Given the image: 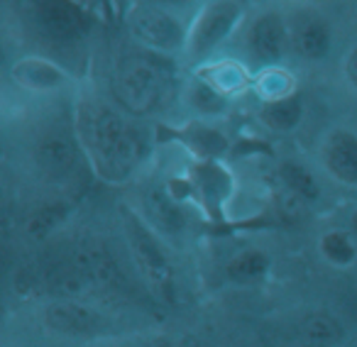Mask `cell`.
Masks as SVG:
<instances>
[{
  "instance_id": "cell-6",
  "label": "cell",
  "mask_w": 357,
  "mask_h": 347,
  "mask_svg": "<svg viewBox=\"0 0 357 347\" xmlns=\"http://www.w3.org/2000/svg\"><path fill=\"white\" fill-rule=\"evenodd\" d=\"M45 323L50 330L66 337H96L108 330V318L86 303L59 298L50 303L45 311Z\"/></svg>"
},
{
  "instance_id": "cell-18",
  "label": "cell",
  "mask_w": 357,
  "mask_h": 347,
  "mask_svg": "<svg viewBox=\"0 0 357 347\" xmlns=\"http://www.w3.org/2000/svg\"><path fill=\"white\" fill-rule=\"evenodd\" d=\"M279 179L287 186V191H291L294 196L303 199L306 203L308 201H316L321 196V189H318V181L313 179V174L298 162H282Z\"/></svg>"
},
{
  "instance_id": "cell-19",
  "label": "cell",
  "mask_w": 357,
  "mask_h": 347,
  "mask_svg": "<svg viewBox=\"0 0 357 347\" xmlns=\"http://www.w3.org/2000/svg\"><path fill=\"white\" fill-rule=\"evenodd\" d=\"M69 215V208L64 203H45L27 218L25 230L32 240H45L47 235H52Z\"/></svg>"
},
{
  "instance_id": "cell-22",
  "label": "cell",
  "mask_w": 357,
  "mask_h": 347,
  "mask_svg": "<svg viewBox=\"0 0 357 347\" xmlns=\"http://www.w3.org/2000/svg\"><path fill=\"white\" fill-rule=\"evenodd\" d=\"M345 71H347V79H350L352 84L357 86V47L350 52V56H347V61H345Z\"/></svg>"
},
{
  "instance_id": "cell-13",
  "label": "cell",
  "mask_w": 357,
  "mask_h": 347,
  "mask_svg": "<svg viewBox=\"0 0 357 347\" xmlns=\"http://www.w3.org/2000/svg\"><path fill=\"white\" fill-rule=\"evenodd\" d=\"M294 49L303 56V59H323L331 49V27L316 15H306L294 25L291 32Z\"/></svg>"
},
{
  "instance_id": "cell-9",
  "label": "cell",
  "mask_w": 357,
  "mask_h": 347,
  "mask_svg": "<svg viewBox=\"0 0 357 347\" xmlns=\"http://www.w3.org/2000/svg\"><path fill=\"white\" fill-rule=\"evenodd\" d=\"M240 17V6L233 3H218V6H211L204 15L199 17L194 32H191V47H194L196 54H206L211 52L238 22Z\"/></svg>"
},
{
  "instance_id": "cell-7",
  "label": "cell",
  "mask_w": 357,
  "mask_h": 347,
  "mask_svg": "<svg viewBox=\"0 0 357 347\" xmlns=\"http://www.w3.org/2000/svg\"><path fill=\"white\" fill-rule=\"evenodd\" d=\"M323 164L333 179L345 186H357V134L335 130L323 144Z\"/></svg>"
},
{
  "instance_id": "cell-23",
  "label": "cell",
  "mask_w": 357,
  "mask_h": 347,
  "mask_svg": "<svg viewBox=\"0 0 357 347\" xmlns=\"http://www.w3.org/2000/svg\"><path fill=\"white\" fill-rule=\"evenodd\" d=\"M176 347H204V342H201V340H194V337H189V340L178 342Z\"/></svg>"
},
{
  "instance_id": "cell-21",
  "label": "cell",
  "mask_w": 357,
  "mask_h": 347,
  "mask_svg": "<svg viewBox=\"0 0 357 347\" xmlns=\"http://www.w3.org/2000/svg\"><path fill=\"white\" fill-rule=\"evenodd\" d=\"M189 100L199 113L206 115H215L225 110V95L218 86L208 84V81L196 79L194 84L189 86Z\"/></svg>"
},
{
  "instance_id": "cell-5",
  "label": "cell",
  "mask_w": 357,
  "mask_h": 347,
  "mask_svg": "<svg viewBox=\"0 0 357 347\" xmlns=\"http://www.w3.org/2000/svg\"><path fill=\"white\" fill-rule=\"evenodd\" d=\"M69 262L74 264L76 272L84 277V282L93 291H123V288H128V279H125L120 262L98 240L81 242L69 257Z\"/></svg>"
},
{
  "instance_id": "cell-17",
  "label": "cell",
  "mask_w": 357,
  "mask_h": 347,
  "mask_svg": "<svg viewBox=\"0 0 357 347\" xmlns=\"http://www.w3.org/2000/svg\"><path fill=\"white\" fill-rule=\"evenodd\" d=\"M267 269H269V257L262 249H243V252H238L230 259L225 272H228L230 282L250 286V284L262 282Z\"/></svg>"
},
{
  "instance_id": "cell-16",
  "label": "cell",
  "mask_w": 357,
  "mask_h": 347,
  "mask_svg": "<svg viewBox=\"0 0 357 347\" xmlns=\"http://www.w3.org/2000/svg\"><path fill=\"white\" fill-rule=\"evenodd\" d=\"M147 210L152 223L167 233H181L184 230V213L178 208L176 199L167 189H152L147 194Z\"/></svg>"
},
{
  "instance_id": "cell-20",
  "label": "cell",
  "mask_w": 357,
  "mask_h": 347,
  "mask_svg": "<svg viewBox=\"0 0 357 347\" xmlns=\"http://www.w3.org/2000/svg\"><path fill=\"white\" fill-rule=\"evenodd\" d=\"M321 252L335 267H347L355 259L357 249L355 242L350 240V235L340 233V230H333V233H326L321 238Z\"/></svg>"
},
{
  "instance_id": "cell-24",
  "label": "cell",
  "mask_w": 357,
  "mask_h": 347,
  "mask_svg": "<svg viewBox=\"0 0 357 347\" xmlns=\"http://www.w3.org/2000/svg\"><path fill=\"white\" fill-rule=\"evenodd\" d=\"M152 347H174V345H172V342H167V340H157Z\"/></svg>"
},
{
  "instance_id": "cell-1",
  "label": "cell",
  "mask_w": 357,
  "mask_h": 347,
  "mask_svg": "<svg viewBox=\"0 0 357 347\" xmlns=\"http://www.w3.org/2000/svg\"><path fill=\"white\" fill-rule=\"evenodd\" d=\"M79 134L91 164L105 181L128 179L147 152L142 130L105 105H91L84 110Z\"/></svg>"
},
{
  "instance_id": "cell-11",
  "label": "cell",
  "mask_w": 357,
  "mask_h": 347,
  "mask_svg": "<svg viewBox=\"0 0 357 347\" xmlns=\"http://www.w3.org/2000/svg\"><path fill=\"white\" fill-rule=\"evenodd\" d=\"M289 47V30L284 20L274 13H267L259 20H255L250 30V49L259 56L262 61H279L287 54Z\"/></svg>"
},
{
  "instance_id": "cell-8",
  "label": "cell",
  "mask_w": 357,
  "mask_h": 347,
  "mask_svg": "<svg viewBox=\"0 0 357 347\" xmlns=\"http://www.w3.org/2000/svg\"><path fill=\"white\" fill-rule=\"evenodd\" d=\"M37 25L50 40L54 42H74L84 32V13L71 3H40L35 10Z\"/></svg>"
},
{
  "instance_id": "cell-15",
  "label": "cell",
  "mask_w": 357,
  "mask_h": 347,
  "mask_svg": "<svg viewBox=\"0 0 357 347\" xmlns=\"http://www.w3.org/2000/svg\"><path fill=\"white\" fill-rule=\"evenodd\" d=\"M301 100L296 95H282V98L267 100L259 110V120L274 132H291L301 123Z\"/></svg>"
},
{
  "instance_id": "cell-2",
  "label": "cell",
  "mask_w": 357,
  "mask_h": 347,
  "mask_svg": "<svg viewBox=\"0 0 357 347\" xmlns=\"http://www.w3.org/2000/svg\"><path fill=\"white\" fill-rule=\"evenodd\" d=\"M115 100L130 115H154L172 98L174 76L169 64L152 54H130L115 64L110 81Z\"/></svg>"
},
{
  "instance_id": "cell-25",
  "label": "cell",
  "mask_w": 357,
  "mask_h": 347,
  "mask_svg": "<svg viewBox=\"0 0 357 347\" xmlns=\"http://www.w3.org/2000/svg\"><path fill=\"white\" fill-rule=\"evenodd\" d=\"M352 230H355V235H357V213H355V218H352Z\"/></svg>"
},
{
  "instance_id": "cell-12",
  "label": "cell",
  "mask_w": 357,
  "mask_h": 347,
  "mask_svg": "<svg viewBox=\"0 0 357 347\" xmlns=\"http://www.w3.org/2000/svg\"><path fill=\"white\" fill-rule=\"evenodd\" d=\"M37 167L52 181H64L76 167V147L64 134H50L37 144Z\"/></svg>"
},
{
  "instance_id": "cell-10",
  "label": "cell",
  "mask_w": 357,
  "mask_h": 347,
  "mask_svg": "<svg viewBox=\"0 0 357 347\" xmlns=\"http://www.w3.org/2000/svg\"><path fill=\"white\" fill-rule=\"evenodd\" d=\"M345 340V327L331 313H308L294 327L296 347H337Z\"/></svg>"
},
{
  "instance_id": "cell-4",
  "label": "cell",
  "mask_w": 357,
  "mask_h": 347,
  "mask_svg": "<svg viewBox=\"0 0 357 347\" xmlns=\"http://www.w3.org/2000/svg\"><path fill=\"white\" fill-rule=\"evenodd\" d=\"M125 225H128V240L139 272L144 274V279L152 284L154 291L164 301H172V264H169V257L154 240L152 230L139 223L132 213H125Z\"/></svg>"
},
{
  "instance_id": "cell-3",
  "label": "cell",
  "mask_w": 357,
  "mask_h": 347,
  "mask_svg": "<svg viewBox=\"0 0 357 347\" xmlns=\"http://www.w3.org/2000/svg\"><path fill=\"white\" fill-rule=\"evenodd\" d=\"M130 35L152 52H178L186 45V30L174 13L154 3H139L128 15Z\"/></svg>"
},
{
  "instance_id": "cell-14",
  "label": "cell",
  "mask_w": 357,
  "mask_h": 347,
  "mask_svg": "<svg viewBox=\"0 0 357 347\" xmlns=\"http://www.w3.org/2000/svg\"><path fill=\"white\" fill-rule=\"evenodd\" d=\"M13 79L30 91H50L64 84L66 76L47 59H22L13 66Z\"/></svg>"
}]
</instances>
